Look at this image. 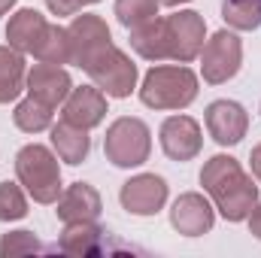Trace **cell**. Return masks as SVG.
I'll use <instances>...</instances> for the list:
<instances>
[{
  "mask_svg": "<svg viewBox=\"0 0 261 258\" xmlns=\"http://www.w3.org/2000/svg\"><path fill=\"white\" fill-rule=\"evenodd\" d=\"M200 186L228 222H246V216L258 203L255 179L231 155H213L200 170Z\"/></svg>",
  "mask_w": 261,
  "mask_h": 258,
  "instance_id": "1",
  "label": "cell"
},
{
  "mask_svg": "<svg viewBox=\"0 0 261 258\" xmlns=\"http://www.w3.org/2000/svg\"><path fill=\"white\" fill-rule=\"evenodd\" d=\"M197 97V76L186 64H158L143 76L140 100L149 110H186Z\"/></svg>",
  "mask_w": 261,
  "mask_h": 258,
  "instance_id": "2",
  "label": "cell"
},
{
  "mask_svg": "<svg viewBox=\"0 0 261 258\" xmlns=\"http://www.w3.org/2000/svg\"><path fill=\"white\" fill-rule=\"evenodd\" d=\"M15 176L37 203H55L61 194V164L49 146L28 143L15 155Z\"/></svg>",
  "mask_w": 261,
  "mask_h": 258,
  "instance_id": "3",
  "label": "cell"
},
{
  "mask_svg": "<svg viewBox=\"0 0 261 258\" xmlns=\"http://www.w3.org/2000/svg\"><path fill=\"white\" fill-rule=\"evenodd\" d=\"M149 152H152V131L143 119H134V116H122L116 119L107 137H103V155L110 164L116 167H140L149 161Z\"/></svg>",
  "mask_w": 261,
  "mask_h": 258,
  "instance_id": "4",
  "label": "cell"
},
{
  "mask_svg": "<svg viewBox=\"0 0 261 258\" xmlns=\"http://www.w3.org/2000/svg\"><path fill=\"white\" fill-rule=\"evenodd\" d=\"M240 64H243V43L234 31L213 34L200 49V73H203V82L210 85H222L234 79L240 73Z\"/></svg>",
  "mask_w": 261,
  "mask_h": 258,
  "instance_id": "5",
  "label": "cell"
},
{
  "mask_svg": "<svg viewBox=\"0 0 261 258\" xmlns=\"http://www.w3.org/2000/svg\"><path fill=\"white\" fill-rule=\"evenodd\" d=\"M91 82L107 94V97H128L137 88V64L116 46H107L91 64L85 67Z\"/></svg>",
  "mask_w": 261,
  "mask_h": 258,
  "instance_id": "6",
  "label": "cell"
},
{
  "mask_svg": "<svg viewBox=\"0 0 261 258\" xmlns=\"http://www.w3.org/2000/svg\"><path fill=\"white\" fill-rule=\"evenodd\" d=\"M67 40H70V64L85 67L91 64L107 46H113V34L107 28V21L100 15H76L67 28Z\"/></svg>",
  "mask_w": 261,
  "mask_h": 258,
  "instance_id": "7",
  "label": "cell"
},
{
  "mask_svg": "<svg viewBox=\"0 0 261 258\" xmlns=\"http://www.w3.org/2000/svg\"><path fill=\"white\" fill-rule=\"evenodd\" d=\"M167 18V43H170V58L179 61V64H189L200 58V49H203V37H206V21L203 15L195 9H179L173 15H164Z\"/></svg>",
  "mask_w": 261,
  "mask_h": 258,
  "instance_id": "8",
  "label": "cell"
},
{
  "mask_svg": "<svg viewBox=\"0 0 261 258\" xmlns=\"http://www.w3.org/2000/svg\"><path fill=\"white\" fill-rule=\"evenodd\" d=\"M119 200L130 216H155L167 203V183L158 173H137L128 183H122Z\"/></svg>",
  "mask_w": 261,
  "mask_h": 258,
  "instance_id": "9",
  "label": "cell"
},
{
  "mask_svg": "<svg viewBox=\"0 0 261 258\" xmlns=\"http://www.w3.org/2000/svg\"><path fill=\"white\" fill-rule=\"evenodd\" d=\"M170 225L182 237H203L216 225V207L200 192H186L170 207Z\"/></svg>",
  "mask_w": 261,
  "mask_h": 258,
  "instance_id": "10",
  "label": "cell"
},
{
  "mask_svg": "<svg viewBox=\"0 0 261 258\" xmlns=\"http://www.w3.org/2000/svg\"><path fill=\"white\" fill-rule=\"evenodd\" d=\"M203 122L219 146H237L249 131V116L237 100H213L203 113Z\"/></svg>",
  "mask_w": 261,
  "mask_h": 258,
  "instance_id": "11",
  "label": "cell"
},
{
  "mask_svg": "<svg viewBox=\"0 0 261 258\" xmlns=\"http://www.w3.org/2000/svg\"><path fill=\"white\" fill-rule=\"evenodd\" d=\"M161 149L170 161H192L203 149V137H200V125L192 116H170L161 125Z\"/></svg>",
  "mask_w": 261,
  "mask_h": 258,
  "instance_id": "12",
  "label": "cell"
},
{
  "mask_svg": "<svg viewBox=\"0 0 261 258\" xmlns=\"http://www.w3.org/2000/svg\"><path fill=\"white\" fill-rule=\"evenodd\" d=\"M107 116V94L97 88V85H82V88H73L67 94V100L61 104V119L76 125V128H97Z\"/></svg>",
  "mask_w": 261,
  "mask_h": 258,
  "instance_id": "13",
  "label": "cell"
},
{
  "mask_svg": "<svg viewBox=\"0 0 261 258\" xmlns=\"http://www.w3.org/2000/svg\"><path fill=\"white\" fill-rule=\"evenodd\" d=\"M28 94L34 97V100H40V104H46V107H61L67 100V94L73 91V82H70V73L61 70L58 64H46V61H40V64H34L28 70Z\"/></svg>",
  "mask_w": 261,
  "mask_h": 258,
  "instance_id": "14",
  "label": "cell"
},
{
  "mask_svg": "<svg viewBox=\"0 0 261 258\" xmlns=\"http://www.w3.org/2000/svg\"><path fill=\"white\" fill-rule=\"evenodd\" d=\"M55 249L64 252V255H103V252H113L110 231H103L97 222H70L61 231Z\"/></svg>",
  "mask_w": 261,
  "mask_h": 258,
  "instance_id": "15",
  "label": "cell"
},
{
  "mask_svg": "<svg viewBox=\"0 0 261 258\" xmlns=\"http://www.w3.org/2000/svg\"><path fill=\"white\" fill-rule=\"evenodd\" d=\"M100 210H103V200H100L97 189L88 186V183L67 186L55 200V213L64 225H70V222H97Z\"/></svg>",
  "mask_w": 261,
  "mask_h": 258,
  "instance_id": "16",
  "label": "cell"
},
{
  "mask_svg": "<svg viewBox=\"0 0 261 258\" xmlns=\"http://www.w3.org/2000/svg\"><path fill=\"white\" fill-rule=\"evenodd\" d=\"M46 28H49V21L37 9H18L9 18V24H6V40L21 55H34L40 40H43V34H46Z\"/></svg>",
  "mask_w": 261,
  "mask_h": 258,
  "instance_id": "17",
  "label": "cell"
},
{
  "mask_svg": "<svg viewBox=\"0 0 261 258\" xmlns=\"http://www.w3.org/2000/svg\"><path fill=\"white\" fill-rule=\"evenodd\" d=\"M130 49L146 58V61H164L170 58V43H167V18L155 15L143 21L140 28H130Z\"/></svg>",
  "mask_w": 261,
  "mask_h": 258,
  "instance_id": "18",
  "label": "cell"
},
{
  "mask_svg": "<svg viewBox=\"0 0 261 258\" xmlns=\"http://www.w3.org/2000/svg\"><path fill=\"white\" fill-rule=\"evenodd\" d=\"M52 149L58 152V158L67 161V164H82L85 158H88V152H91V137H88V131L85 128H76V125H70V122H58V125H52Z\"/></svg>",
  "mask_w": 261,
  "mask_h": 258,
  "instance_id": "19",
  "label": "cell"
},
{
  "mask_svg": "<svg viewBox=\"0 0 261 258\" xmlns=\"http://www.w3.org/2000/svg\"><path fill=\"white\" fill-rule=\"evenodd\" d=\"M28 85L24 55L12 46H0V104H12Z\"/></svg>",
  "mask_w": 261,
  "mask_h": 258,
  "instance_id": "20",
  "label": "cell"
},
{
  "mask_svg": "<svg viewBox=\"0 0 261 258\" xmlns=\"http://www.w3.org/2000/svg\"><path fill=\"white\" fill-rule=\"evenodd\" d=\"M52 119H55L52 107H46V104L34 100L31 94H28L24 100H18V104H15V113H12L15 128L24 131V134H40V131L52 128Z\"/></svg>",
  "mask_w": 261,
  "mask_h": 258,
  "instance_id": "21",
  "label": "cell"
},
{
  "mask_svg": "<svg viewBox=\"0 0 261 258\" xmlns=\"http://www.w3.org/2000/svg\"><path fill=\"white\" fill-rule=\"evenodd\" d=\"M222 18L231 31H255L261 28V3L258 0H225Z\"/></svg>",
  "mask_w": 261,
  "mask_h": 258,
  "instance_id": "22",
  "label": "cell"
},
{
  "mask_svg": "<svg viewBox=\"0 0 261 258\" xmlns=\"http://www.w3.org/2000/svg\"><path fill=\"white\" fill-rule=\"evenodd\" d=\"M37 61H46V64H70V40H67V28L58 24H49L37 52H34Z\"/></svg>",
  "mask_w": 261,
  "mask_h": 258,
  "instance_id": "23",
  "label": "cell"
},
{
  "mask_svg": "<svg viewBox=\"0 0 261 258\" xmlns=\"http://www.w3.org/2000/svg\"><path fill=\"white\" fill-rule=\"evenodd\" d=\"M158 0H116V18L122 28H140L143 21L158 15Z\"/></svg>",
  "mask_w": 261,
  "mask_h": 258,
  "instance_id": "24",
  "label": "cell"
},
{
  "mask_svg": "<svg viewBox=\"0 0 261 258\" xmlns=\"http://www.w3.org/2000/svg\"><path fill=\"white\" fill-rule=\"evenodd\" d=\"M28 216V197L21 183H0V222H18Z\"/></svg>",
  "mask_w": 261,
  "mask_h": 258,
  "instance_id": "25",
  "label": "cell"
},
{
  "mask_svg": "<svg viewBox=\"0 0 261 258\" xmlns=\"http://www.w3.org/2000/svg\"><path fill=\"white\" fill-rule=\"evenodd\" d=\"M40 240L31 231H9L0 237V258H15V255H34L40 252Z\"/></svg>",
  "mask_w": 261,
  "mask_h": 258,
  "instance_id": "26",
  "label": "cell"
},
{
  "mask_svg": "<svg viewBox=\"0 0 261 258\" xmlns=\"http://www.w3.org/2000/svg\"><path fill=\"white\" fill-rule=\"evenodd\" d=\"M46 6L55 12V15H76L82 12L85 6H91L88 0H46Z\"/></svg>",
  "mask_w": 261,
  "mask_h": 258,
  "instance_id": "27",
  "label": "cell"
},
{
  "mask_svg": "<svg viewBox=\"0 0 261 258\" xmlns=\"http://www.w3.org/2000/svg\"><path fill=\"white\" fill-rule=\"evenodd\" d=\"M246 222H249V234H252L255 240H261V200L252 207V213L246 216Z\"/></svg>",
  "mask_w": 261,
  "mask_h": 258,
  "instance_id": "28",
  "label": "cell"
},
{
  "mask_svg": "<svg viewBox=\"0 0 261 258\" xmlns=\"http://www.w3.org/2000/svg\"><path fill=\"white\" fill-rule=\"evenodd\" d=\"M249 161H252V176L261 183V143L252 149V155H249Z\"/></svg>",
  "mask_w": 261,
  "mask_h": 258,
  "instance_id": "29",
  "label": "cell"
},
{
  "mask_svg": "<svg viewBox=\"0 0 261 258\" xmlns=\"http://www.w3.org/2000/svg\"><path fill=\"white\" fill-rule=\"evenodd\" d=\"M12 6H15V0H0V15H6Z\"/></svg>",
  "mask_w": 261,
  "mask_h": 258,
  "instance_id": "30",
  "label": "cell"
},
{
  "mask_svg": "<svg viewBox=\"0 0 261 258\" xmlns=\"http://www.w3.org/2000/svg\"><path fill=\"white\" fill-rule=\"evenodd\" d=\"M161 6H182V3H192V0H158Z\"/></svg>",
  "mask_w": 261,
  "mask_h": 258,
  "instance_id": "31",
  "label": "cell"
},
{
  "mask_svg": "<svg viewBox=\"0 0 261 258\" xmlns=\"http://www.w3.org/2000/svg\"><path fill=\"white\" fill-rule=\"evenodd\" d=\"M88 3H97V0H88Z\"/></svg>",
  "mask_w": 261,
  "mask_h": 258,
  "instance_id": "32",
  "label": "cell"
},
{
  "mask_svg": "<svg viewBox=\"0 0 261 258\" xmlns=\"http://www.w3.org/2000/svg\"><path fill=\"white\" fill-rule=\"evenodd\" d=\"M258 3H261V0H258Z\"/></svg>",
  "mask_w": 261,
  "mask_h": 258,
  "instance_id": "33",
  "label": "cell"
}]
</instances>
